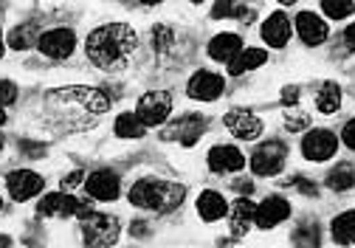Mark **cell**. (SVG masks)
I'll list each match as a JSON object with an SVG mask.
<instances>
[{"instance_id":"7c38bea8","label":"cell","mask_w":355,"mask_h":248,"mask_svg":"<svg viewBox=\"0 0 355 248\" xmlns=\"http://www.w3.org/2000/svg\"><path fill=\"white\" fill-rule=\"evenodd\" d=\"M82 192L91 197V200H99V203H113L121 197V178L119 172L102 167V170H94L91 175H85V186Z\"/></svg>"},{"instance_id":"44dd1931","label":"cell","mask_w":355,"mask_h":248,"mask_svg":"<svg viewBox=\"0 0 355 248\" xmlns=\"http://www.w3.org/2000/svg\"><path fill=\"white\" fill-rule=\"evenodd\" d=\"M344 105V91L336 79H322L319 82V88H316V110L322 116H333L338 113Z\"/></svg>"},{"instance_id":"4dcf8cb0","label":"cell","mask_w":355,"mask_h":248,"mask_svg":"<svg viewBox=\"0 0 355 248\" xmlns=\"http://www.w3.org/2000/svg\"><path fill=\"white\" fill-rule=\"evenodd\" d=\"M307 124H310V116L302 113V110H296V107L285 110V116H282V127L288 133H307Z\"/></svg>"},{"instance_id":"8fae6325","label":"cell","mask_w":355,"mask_h":248,"mask_svg":"<svg viewBox=\"0 0 355 248\" xmlns=\"http://www.w3.org/2000/svg\"><path fill=\"white\" fill-rule=\"evenodd\" d=\"M293 215V206L288 197L282 195H268V197H262L257 203V218H254V226L259 231H274L277 226L288 223Z\"/></svg>"},{"instance_id":"e575fe53","label":"cell","mask_w":355,"mask_h":248,"mask_svg":"<svg viewBox=\"0 0 355 248\" xmlns=\"http://www.w3.org/2000/svg\"><path fill=\"white\" fill-rule=\"evenodd\" d=\"M347 150H352L355 152V116L352 118H347V124H344V127H341V139H338Z\"/></svg>"},{"instance_id":"f1b7e54d","label":"cell","mask_w":355,"mask_h":248,"mask_svg":"<svg viewBox=\"0 0 355 248\" xmlns=\"http://www.w3.org/2000/svg\"><path fill=\"white\" fill-rule=\"evenodd\" d=\"M175 43H178V31H175L169 23H158V26H153V31H150V46H153L155 54H161V57L172 54Z\"/></svg>"},{"instance_id":"30bf717a","label":"cell","mask_w":355,"mask_h":248,"mask_svg":"<svg viewBox=\"0 0 355 248\" xmlns=\"http://www.w3.org/2000/svg\"><path fill=\"white\" fill-rule=\"evenodd\" d=\"M223 94H226V79H223V73H217V71L200 68V71H195L187 79V96L192 102L211 105V102H217Z\"/></svg>"},{"instance_id":"f35d334b","label":"cell","mask_w":355,"mask_h":248,"mask_svg":"<svg viewBox=\"0 0 355 248\" xmlns=\"http://www.w3.org/2000/svg\"><path fill=\"white\" fill-rule=\"evenodd\" d=\"M130 234L139 237V240H144V237L150 234V226H147L144 220H136V223H130Z\"/></svg>"},{"instance_id":"484cf974","label":"cell","mask_w":355,"mask_h":248,"mask_svg":"<svg viewBox=\"0 0 355 248\" xmlns=\"http://www.w3.org/2000/svg\"><path fill=\"white\" fill-rule=\"evenodd\" d=\"M113 136L121 139V141H139L147 136V127L139 121V116L127 110V113H119L116 121H113Z\"/></svg>"},{"instance_id":"6da1fadb","label":"cell","mask_w":355,"mask_h":248,"mask_svg":"<svg viewBox=\"0 0 355 248\" xmlns=\"http://www.w3.org/2000/svg\"><path fill=\"white\" fill-rule=\"evenodd\" d=\"M139 48V31L127 23H102L85 39V57L99 71H121Z\"/></svg>"},{"instance_id":"8992f818","label":"cell","mask_w":355,"mask_h":248,"mask_svg":"<svg viewBox=\"0 0 355 248\" xmlns=\"http://www.w3.org/2000/svg\"><path fill=\"white\" fill-rule=\"evenodd\" d=\"M172 107L175 105H172V96L166 91H147L136 102V116L147 130L150 127H164L166 118L172 116Z\"/></svg>"},{"instance_id":"4fadbf2b","label":"cell","mask_w":355,"mask_h":248,"mask_svg":"<svg viewBox=\"0 0 355 248\" xmlns=\"http://www.w3.org/2000/svg\"><path fill=\"white\" fill-rule=\"evenodd\" d=\"M223 127L237 139V141H257L265 130V124L257 113L245 110V107H229L223 113Z\"/></svg>"},{"instance_id":"1f68e13d","label":"cell","mask_w":355,"mask_h":248,"mask_svg":"<svg viewBox=\"0 0 355 248\" xmlns=\"http://www.w3.org/2000/svg\"><path fill=\"white\" fill-rule=\"evenodd\" d=\"M293 192H299L302 197H316L319 195V184L313 181V178H304V175H293V178H288L285 181Z\"/></svg>"},{"instance_id":"d590c367","label":"cell","mask_w":355,"mask_h":248,"mask_svg":"<svg viewBox=\"0 0 355 248\" xmlns=\"http://www.w3.org/2000/svg\"><path fill=\"white\" fill-rule=\"evenodd\" d=\"M299 99H302V88L299 85H285L282 88V105L285 107H299Z\"/></svg>"},{"instance_id":"d6986e66","label":"cell","mask_w":355,"mask_h":248,"mask_svg":"<svg viewBox=\"0 0 355 248\" xmlns=\"http://www.w3.org/2000/svg\"><path fill=\"white\" fill-rule=\"evenodd\" d=\"M195 212L203 223H220L223 218H229V200L217 189H203L195 200Z\"/></svg>"},{"instance_id":"7402d4cb","label":"cell","mask_w":355,"mask_h":248,"mask_svg":"<svg viewBox=\"0 0 355 248\" xmlns=\"http://www.w3.org/2000/svg\"><path fill=\"white\" fill-rule=\"evenodd\" d=\"M265 62H268V51L257 48V46H245V48L226 65V71H229V76H243V73H251V71L262 68Z\"/></svg>"},{"instance_id":"60d3db41","label":"cell","mask_w":355,"mask_h":248,"mask_svg":"<svg viewBox=\"0 0 355 248\" xmlns=\"http://www.w3.org/2000/svg\"><path fill=\"white\" fill-rule=\"evenodd\" d=\"M6 121H9V116H6V110H3V107H0V127H3Z\"/></svg>"},{"instance_id":"cb8c5ba5","label":"cell","mask_w":355,"mask_h":248,"mask_svg":"<svg viewBox=\"0 0 355 248\" xmlns=\"http://www.w3.org/2000/svg\"><path fill=\"white\" fill-rule=\"evenodd\" d=\"M40 34H42V31H40L37 23H31V20L17 23V26H12L9 34H6V46H9L12 51H28V48H37Z\"/></svg>"},{"instance_id":"ab89813d","label":"cell","mask_w":355,"mask_h":248,"mask_svg":"<svg viewBox=\"0 0 355 248\" xmlns=\"http://www.w3.org/2000/svg\"><path fill=\"white\" fill-rule=\"evenodd\" d=\"M0 248H15V240L9 234H3V231H0Z\"/></svg>"},{"instance_id":"5b68a950","label":"cell","mask_w":355,"mask_h":248,"mask_svg":"<svg viewBox=\"0 0 355 248\" xmlns=\"http://www.w3.org/2000/svg\"><path fill=\"white\" fill-rule=\"evenodd\" d=\"M338 144H341V141H338V136H336L333 130H327V127H313V130H307V133L302 136L299 150H302V158L310 161V163H327V161L336 158Z\"/></svg>"},{"instance_id":"5bb4252c","label":"cell","mask_w":355,"mask_h":248,"mask_svg":"<svg viewBox=\"0 0 355 248\" xmlns=\"http://www.w3.org/2000/svg\"><path fill=\"white\" fill-rule=\"evenodd\" d=\"M259 37H262V43L268 46V48H288L291 43V37H293V23H291V15L282 12V9H274L268 17H265L259 23Z\"/></svg>"},{"instance_id":"603a6c76","label":"cell","mask_w":355,"mask_h":248,"mask_svg":"<svg viewBox=\"0 0 355 248\" xmlns=\"http://www.w3.org/2000/svg\"><path fill=\"white\" fill-rule=\"evenodd\" d=\"M293 248H322V226L316 218H302L291 229Z\"/></svg>"},{"instance_id":"ba28073f","label":"cell","mask_w":355,"mask_h":248,"mask_svg":"<svg viewBox=\"0 0 355 248\" xmlns=\"http://www.w3.org/2000/svg\"><path fill=\"white\" fill-rule=\"evenodd\" d=\"M293 34L302 39L307 48H319L330 39V26L327 20L313 12V9H299L293 15Z\"/></svg>"},{"instance_id":"f6af8a7d","label":"cell","mask_w":355,"mask_h":248,"mask_svg":"<svg viewBox=\"0 0 355 248\" xmlns=\"http://www.w3.org/2000/svg\"><path fill=\"white\" fill-rule=\"evenodd\" d=\"M0 152H3V136H0Z\"/></svg>"},{"instance_id":"7a4b0ae2","label":"cell","mask_w":355,"mask_h":248,"mask_svg":"<svg viewBox=\"0 0 355 248\" xmlns=\"http://www.w3.org/2000/svg\"><path fill=\"white\" fill-rule=\"evenodd\" d=\"M187 200V186L184 184H175L166 178H139L132 181L130 192H127V203L132 209H141V212H155V215H172L184 206Z\"/></svg>"},{"instance_id":"b9f144b4","label":"cell","mask_w":355,"mask_h":248,"mask_svg":"<svg viewBox=\"0 0 355 248\" xmlns=\"http://www.w3.org/2000/svg\"><path fill=\"white\" fill-rule=\"evenodd\" d=\"M3 51H6V43H3V31H0V60H3Z\"/></svg>"},{"instance_id":"ac0fdd59","label":"cell","mask_w":355,"mask_h":248,"mask_svg":"<svg viewBox=\"0 0 355 248\" xmlns=\"http://www.w3.org/2000/svg\"><path fill=\"white\" fill-rule=\"evenodd\" d=\"M243 48H245V43H243V34H240V31H217V34L209 39L206 54H209L211 62L229 65Z\"/></svg>"},{"instance_id":"9a60e30c","label":"cell","mask_w":355,"mask_h":248,"mask_svg":"<svg viewBox=\"0 0 355 248\" xmlns=\"http://www.w3.org/2000/svg\"><path fill=\"white\" fill-rule=\"evenodd\" d=\"M46 189V178L34 170H12L6 175V192L15 203H28Z\"/></svg>"},{"instance_id":"d4e9b609","label":"cell","mask_w":355,"mask_h":248,"mask_svg":"<svg viewBox=\"0 0 355 248\" xmlns=\"http://www.w3.org/2000/svg\"><path fill=\"white\" fill-rule=\"evenodd\" d=\"M330 240L341 248L355 245V209H344L330 220Z\"/></svg>"},{"instance_id":"ee69618b","label":"cell","mask_w":355,"mask_h":248,"mask_svg":"<svg viewBox=\"0 0 355 248\" xmlns=\"http://www.w3.org/2000/svg\"><path fill=\"white\" fill-rule=\"evenodd\" d=\"M0 212H3V195H0Z\"/></svg>"},{"instance_id":"7bdbcfd3","label":"cell","mask_w":355,"mask_h":248,"mask_svg":"<svg viewBox=\"0 0 355 248\" xmlns=\"http://www.w3.org/2000/svg\"><path fill=\"white\" fill-rule=\"evenodd\" d=\"M220 248H234V245L232 242H220Z\"/></svg>"},{"instance_id":"83f0119b","label":"cell","mask_w":355,"mask_h":248,"mask_svg":"<svg viewBox=\"0 0 355 248\" xmlns=\"http://www.w3.org/2000/svg\"><path fill=\"white\" fill-rule=\"evenodd\" d=\"M324 186L336 195H344L349 189H355V167L352 163H336V167L327 172L324 178Z\"/></svg>"},{"instance_id":"836d02e7","label":"cell","mask_w":355,"mask_h":248,"mask_svg":"<svg viewBox=\"0 0 355 248\" xmlns=\"http://www.w3.org/2000/svg\"><path fill=\"white\" fill-rule=\"evenodd\" d=\"M85 170H73L71 175H65L62 181H60V192H68V195H73L76 189H82L85 186Z\"/></svg>"},{"instance_id":"9c48e42d","label":"cell","mask_w":355,"mask_h":248,"mask_svg":"<svg viewBox=\"0 0 355 248\" xmlns=\"http://www.w3.org/2000/svg\"><path fill=\"white\" fill-rule=\"evenodd\" d=\"M37 51L42 57L54 60V62L68 60L76 51V31L68 28V26H54L49 31H42L40 34V43H37Z\"/></svg>"},{"instance_id":"d6a6232c","label":"cell","mask_w":355,"mask_h":248,"mask_svg":"<svg viewBox=\"0 0 355 248\" xmlns=\"http://www.w3.org/2000/svg\"><path fill=\"white\" fill-rule=\"evenodd\" d=\"M17 85H15V82L12 79H0V107H12L15 102H17Z\"/></svg>"},{"instance_id":"4316f807","label":"cell","mask_w":355,"mask_h":248,"mask_svg":"<svg viewBox=\"0 0 355 248\" xmlns=\"http://www.w3.org/2000/svg\"><path fill=\"white\" fill-rule=\"evenodd\" d=\"M211 20H240V23H254L257 20V12L245 3H211V12H209Z\"/></svg>"},{"instance_id":"52a82bcc","label":"cell","mask_w":355,"mask_h":248,"mask_svg":"<svg viewBox=\"0 0 355 248\" xmlns=\"http://www.w3.org/2000/svg\"><path fill=\"white\" fill-rule=\"evenodd\" d=\"M206 130H209L206 116H200V113H184V116H178L161 136L166 141H175L178 147H187L189 150V147H195L203 139Z\"/></svg>"},{"instance_id":"f546056e","label":"cell","mask_w":355,"mask_h":248,"mask_svg":"<svg viewBox=\"0 0 355 248\" xmlns=\"http://www.w3.org/2000/svg\"><path fill=\"white\" fill-rule=\"evenodd\" d=\"M319 12L324 15V20H347L355 15V3L352 0H322L319 3Z\"/></svg>"},{"instance_id":"74e56055","label":"cell","mask_w":355,"mask_h":248,"mask_svg":"<svg viewBox=\"0 0 355 248\" xmlns=\"http://www.w3.org/2000/svg\"><path fill=\"white\" fill-rule=\"evenodd\" d=\"M341 43H344V48H347V51H352V54H355V20H352V23L344 28V34H341Z\"/></svg>"},{"instance_id":"2e32d148","label":"cell","mask_w":355,"mask_h":248,"mask_svg":"<svg viewBox=\"0 0 355 248\" xmlns=\"http://www.w3.org/2000/svg\"><path fill=\"white\" fill-rule=\"evenodd\" d=\"M206 167L214 175H237L245 170V155L234 144H214L206 152Z\"/></svg>"},{"instance_id":"ffe728a7","label":"cell","mask_w":355,"mask_h":248,"mask_svg":"<svg viewBox=\"0 0 355 248\" xmlns=\"http://www.w3.org/2000/svg\"><path fill=\"white\" fill-rule=\"evenodd\" d=\"M254 218H257V203L251 197H237L232 206H229V226H232V234L234 237H245L254 226Z\"/></svg>"},{"instance_id":"e0dca14e","label":"cell","mask_w":355,"mask_h":248,"mask_svg":"<svg viewBox=\"0 0 355 248\" xmlns=\"http://www.w3.org/2000/svg\"><path fill=\"white\" fill-rule=\"evenodd\" d=\"M79 195H68V192H46L37 200V215L40 218H76L79 215Z\"/></svg>"},{"instance_id":"3957f363","label":"cell","mask_w":355,"mask_h":248,"mask_svg":"<svg viewBox=\"0 0 355 248\" xmlns=\"http://www.w3.org/2000/svg\"><path fill=\"white\" fill-rule=\"evenodd\" d=\"M291 147L282 139H268L254 147V152L248 155V170L254 178H277L285 163H288Z\"/></svg>"},{"instance_id":"8d00e7d4","label":"cell","mask_w":355,"mask_h":248,"mask_svg":"<svg viewBox=\"0 0 355 248\" xmlns=\"http://www.w3.org/2000/svg\"><path fill=\"white\" fill-rule=\"evenodd\" d=\"M232 189L240 192V197H251V192H254V181H251V178H237V181L232 184Z\"/></svg>"},{"instance_id":"277c9868","label":"cell","mask_w":355,"mask_h":248,"mask_svg":"<svg viewBox=\"0 0 355 248\" xmlns=\"http://www.w3.org/2000/svg\"><path fill=\"white\" fill-rule=\"evenodd\" d=\"M79 237L85 248H113L121 237V223L116 215L94 212L87 220L79 223Z\"/></svg>"}]
</instances>
